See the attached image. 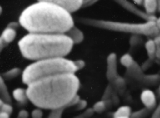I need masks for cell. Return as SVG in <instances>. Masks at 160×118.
<instances>
[{
  "label": "cell",
  "mask_w": 160,
  "mask_h": 118,
  "mask_svg": "<svg viewBox=\"0 0 160 118\" xmlns=\"http://www.w3.org/2000/svg\"><path fill=\"white\" fill-rule=\"evenodd\" d=\"M79 78L74 73H64L38 79L28 86L29 100L38 108L54 110L68 107L78 95Z\"/></svg>",
  "instance_id": "obj_1"
},
{
  "label": "cell",
  "mask_w": 160,
  "mask_h": 118,
  "mask_svg": "<svg viewBox=\"0 0 160 118\" xmlns=\"http://www.w3.org/2000/svg\"><path fill=\"white\" fill-rule=\"evenodd\" d=\"M94 112V111L92 108L88 109L82 114V116H83V118H88V117L91 116Z\"/></svg>",
  "instance_id": "obj_28"
},
{
  "label": "cell",
  "mask_w": 160,
  "mask_h": 118,
  "mask_svg": "<svg viewBox=\"0 0 160 118\" xmlns=\"http://www.w3.org/2000/svg\"><path fill=\"white\" fill-rule=\"evenodd\" d=\"M113 82L115 83V85H116L117 87H122V86L124 85V84H125L124 80L122 78H121V77H118L116 79H115Z\"/></svg>",
  "instance_id": "obj_25"
},
{
  "label": "cell",
  "mask_w": 160,
  "mask_h": 118,
  "mask_svg": "<svg viewBox=\"0 0 160 118\" xmlns=\"http://www.w3.org/2000/svg\"><path fill=\"white\" fill-rule=\"evenodd\" d=\"M74 64L76 65V66L77 67L78 69L79 70V69H82L84 66H85V62L84 61L82 60H77V61H74Z\"/></svg>",
  "instance_id": "obj_27"
},
{
  "label": "cell",
  "mask_w": 160,
  "mask_h": 118,
  "mask_svg": "<svg viewBox=\"0 0 160 118\" xmlns=\"http://www.w3.org/2000/svg\"><path fill=\"white\" fill-rule=\"evenodd\" d=\"M140 99L143 105L148 109H153L156 104V95L150 89H146L143 90L141 94Z\"/></svg>",
  "instance_id": "obj_9"
},
{
  "label": "cell",
  "mask_w": 160,
  "mask_h": 118,
  "mask_svg": "<svg viewBox=\"0 0 160 118\" xmlns=\"http://www.w3.org/2000/svg\"><path fill=\"white\" fill-rule=\"evenodd\" d=\"M145 48L149 57V60L146 63L148 62V64L149 61H153L155 57H156V45L154 39H149L146 41L145 44Z\"/></svg>",
  "instance_id": "obj_12"
},
{
  "label": "cell",
  "mask_w": 160,
  "mask_h": 118,
  "mask_svg": "<svg viewBox=\"0 0 160 118\" xmlns=\"http://www.w3.org/2000/svg\"><path fill=\"white\" fill-rule=\"evenodd\" d=\"M43 113L40 109H35L31 112L32 118H42Z\"/></svg>",
  "instance_id": "obj_24"
},
{
  "label": "cell",
  "mask_w": 160,
  "mask_h": 118,
  "mask_svg": "<svg viewBox=\"0 0 160 118\" xmlns=\"http://www.w3.org/2000/svg\"><path fill=\"white\" fill-rule=\"evenodd\" d=\"M79 21L84 24L100 29L138 35H144L154 37V38L160 34L156 21H146L144 23L122 22L90 18H82Z\"/></svg>",
  "instance_id": "obj_5"
},
{
  "label": "cell",
  "mask_w": 160,
  "mask_h": 118,
  "mask_svg": "<svg viewBox=\"0 0 160 118\" xmlns=\"http://www.w3.org/2000/svg\"><path fill=\"white\" fill-rule=\"evenodd\" d=\"M156 45V57L159 58L160 57V34L154 38Z\"/></svg>",
  "instance_id": "obj_23"
},
{
  "label": "cell",
  "mask_w": 160,
  "mask_h": 118,
  "mask_svg": "<svg viewBox=\"0 0 160 118\" xmlns=\"http://www.w3.org/2000/svg\"><path fill=\"white\" fill-rule=\"evenodd\" d=\"M158 9L159 11H160V1H158Z\"/></svg>",
  "instance_id": "obj_35"
},
{
  "label": "cell",
  "mask_w": 160,
  "mask_h": 118,
  "mask_svg": "<svg viewBox=\"0 0 160 118\" xmlns=\"http://www.w3.org/2000/svg\"><path fill=\"white\" fill-rule=\"evenodd\" d=\"M0 118H10V114L4 112H0Z\"/></svg>",
  "instance_id": "obj_33"
},
{
  "label": "cell",
  "mask_w": 160,
  "mask_h": 118,
  "mask_svg": "<svg viewBox=\"0 0 160 118\" xmlns=\"http://www.w3.org/2000/svg\"><path fill=\"white\" fill-rule=\"evenodd\" d=\"M66 107H62L57 109L51 110L48 118H61L63 111Z\"/></svg>",
  "instance_id": "obj_21"
},
{
  "label": "cell",
  "mask_w": 160,
  "mask_h": 118,
  "mask_svg": "<svg viewBox=\"0 0 160 118\" xmlns=\"http://www.w3.org/2000/svg\"><path fill=\"white\" fill-rule=\"evenodd\" d=\"M92 109L94 112L98 113H101L106 109V103L103 101H99L94 104Z\"/></svg>",
  "instance_id": "obj_22"
},
{
  "label": "cell",
  "mask_w": 160,
  "mask_h": 118,
  "mask_svg": "<svg viewBox=\"0 0 160 118\" xmlns=\"http://www.w3.org/2000/svg\"><path fill=\"white\" fill-rule=\"evenodd\" d=\"M131 116V107L128 106H122L119 107L113 114V118L119 117H130Z\"/></svg>",
  "instance_id": "obj_15"
},
{
  "label": "cell",
  "mask_w": 160,
  "mask_h": 118,
  "mask_svg": "<svg viewBox=\"0 0 160 118\" xmlns=\"http://www.w3.org/2000/svg\"><path fill=\"white\" fill-rule=\"evenodd\" d=\"M156 26H157V27H158V29L160 32V17L157 18V19L156 21Z\"/></svg>",
  "instance_id": "obj_34"
},
{
  "label": "cell",
  "mask_w": 160,
  "mask_h": 118,
  "mask_svg": "<svg viewBox=\"0 0 160 118\" xmlns=\"http://www.w3.org/2000/svg\"><path fill=\"white\" fill-rule=\"evenodd\" d=\"M12 110V107L9 103L4 102L1 99H0V112H6L11 115Z\"/></svg>",
  "instance_id": "obj_20"
},
{
  "label": "cell",
  "mask_w": 160,
  "mask_h": 118,
  "mask_svg": "<svg viewBox=\"0 0 160 118\" xmlns=\"http://www.w3.org/2000/svg\"><path fill=\"white\" fill-rule=\"evenodd\" d=\"M151 118H160V104L152 114Z\"/></svg>",
  "instance_id": "obj_29"
},
{
  "label": "cell",
  "mask_w": 160,
  "mask_h": 118,
  "mask_svg": "<svg viewBox=\"0 0 160 118\" xmlns=\"http://www.w3.org/2000/svg\"><path fill=\"white\" fill-rule=\"evenodd\" d=\"M19 23L34 34H65L74 26L71 14L50 0H40L26 7Z\"/></svg>",
  "instance_id": "obj_2"
},
{
  "label": "cell",
  "mask_w": 160,
  "mask_h": 118,
  "mask_svg": "<svg viewBox=\"0 0 160 118\" xmlns=\"http://www.w3.org/2000/svg\"><path fill=\"white\" fill-rule=\"evenodd\" d=\"M21 73V69L18 67H14L2 74L1 77H2L5 80H11L17 77L18 76L20 75Z\"/></svg>",
  "instance_id": "obj_17"
},
{
  "label": "cell",
  "mask_w": 160,
  "mask_h": 118,
  "mask_svg": "<svg viewBox=\"0 0 160 118\" xmlns=\"http://www.w3.org/2000/svg\"><path fill=\"white\" fill-rule=\"evenodd\" d=\"M16 36V30L8 27L5 28L3 30L0 37L1 51H2L4 47L6 46L7 44L13 41Z\"/></svg>",
  "instance_id": "obj_10"
},
{
  "label": "cell",
  "mask_w": 160,
  "mask_h": 118,
  "mask_svg": "<svg viewBox=\"0 0 160 118\" xmlns=\"http://www.w3.org/2000/svg\"><path fill=\"white\" fill-rule=\"evenodd\" d=\"M52 2L57 4L67 11L70 14L79 10L82 7V0H50Z\"/></svg>",
  "instance_id": "obj_7"
},
{
  "label": "cell",
  "mask_w": 160,
  "mask_h": 118,
  "mask_svg": "<svg viewBox=\"0 0 160 118\" xmlns=\"http://www.w3.org/2000/svg\"><path fill=\"white\" fill-rule=\"evenodd\" d=\"M20 24L19 22H9L8 25V27H9V28H11V29H13L14 30H16L17 28L19 27Z\"/></svg>",
  "instance_id": "obj_30"
},
{
  "label": "cell",
  "mask_w": 160,
  "mask_h": 118,
  "mask_svg": "<svg viewBox=\"0 0 160 118\" xmlns=\"http://www.w3.org/2000/svg\"><path fill=\"white\" fill-rule=\"evenodd\" d=\"M119 118H130V117H119Z\"/></svg>",
  "instance_id": "obj_36"
},
{
  "label": "cell",
  "mask_w": 160,
  "mask_h": 118,
  "mask_svg": "<svg viewBox=\"0 0 160 118\" xmlns=\"http://www.w3.org/2000/svg\"><path fill=\"white\" fill-rule=\"evenodd\" d=\"M106 77L109 81H114L118 77L117 69V56L115 53H111L107 57Z\"/></svg>",
  "instance_id": "obj_6"
},
{
  "label": "cell",
  "mask_w": 160,
  "mask_h": 118,
  "mask_svg": "<svg viewBox=\"0 0 160 118\" xmlns=\"http://www.w3.org/2000/svg\"><path fill=\"white\" fill-rule=\"evenodd\" d=\"M78 71L74 62L66 58L44 59L28 66L22 73V80L24 84L28 86L42 78L64 73L75 74Z\"/></svg>",
  "instance_id": "obj_4"
},
{
  "label": "cell",
  "mask_w": 160,
  "mask_h": 118,
  "mask_svg": "<svg viewBox=\"0 0 160 118\" xmlns=\"http://www.w3.org/2000/svg\"><path fill=\"white\" fill-rule=\"evenodd\" d=\"M87 105V102L86 101L84 100H80L79 101V102L77 104L78 106V109H82L83 108H84Z\"/></svg>",
  "instance_id": "obj_31"
},
{
  "label": "cell",
  "mask_w": 160,
  "mask_h": 118,
  "mask_svg": "<svg viewBox=\"0 0 160 118\" xmlns=\"http://www.w3.org/2000/svg\"><path fill=\"white\" fill-rule=\"evenodd\" d=\"M12 96L16 101L21 104L26 103L28 99H29L27 90L23 88L15 89L12 92Z\"/></svg>",
  "instance_id": "obj_13"
},
{
  "label": "cell",
  "mask_w": 160,
  "mask_h": 118,
  "mask_svg": "<svg viewBox=\"0 0 160 118\" xmlns=\"http://www.w3.org/2000/svg\"><path fill=\"white\" fill-rule=\"evenodd\" d=\"M121 64L127 69L131 67L135 62L132 57L128 53L122 55L120 59Z\"/></svg>",
  "instance_id": "obj_19"
},
{
  "label": "cell",
  "mask_w": 160,
  "mask_h": 118,
  "mask_svg": "<svg viewBox=\"0 0 160 118\" xmlns=\"http://www.w3.org/2000/svg\"><path fill=\"white\" fill-rule=\"evenodd\" d=\"M64 34L68 36L74 44H79L84 39L83 32L76 26H73Z\"/></svg>",
  "instance_id": "obj_11"
},
{
  "label": "cell",
  "mask_w": 160,
  "mask_h": 118,
  "mask_svg": "<svg viewBox=\"0 0 160 118\" xmlns=\"http://www.w3.org/2000/svg\"><path fill=\"white\" fill-rule=\"evenodd\" d=\"M146 12L149 15H153L158 9V2L155 0H146L143 1Z\"/></svg>",
  "instance_id": "obj_16"
},
{
  "label": "cell",
  "mask_w": 160,
  "mask_h": 118,
  "mask_svg": "<svg viewBox=\"0 0 160 118\" xmlns=\"http://www.w3.org/2000/svg\"><path fill=\"white\" fill-rule=\"evenodd\" d=\"M29 117V112L24 109L21 110L18 116V118H28Z\"/></svg>",
  "instance_id": "obj_26"
},
{
  "label": "cell",
  "mask_w": 160,
  "mask_h": 118,
  "mask_svg": "<svg viewBox=\"0 0 160 118\" xmlns=\"http://www.w3.org/2000/svg\"><path fill=\"white\" fill-rule=\"evenodd\" d=\"M127 69V73L129 76L135 78H141V76L142 75L141 68L136 62L131 67L128 68Z\"/></svg>",
  "instance_id": "obj_18"
},
{
  "label": "cell",
  "mask_w": 160,
  "mask_h": 118,
  "mask_svg": "<svg viewBox=\"0 0 160 118\" xmlns=\"http://www.w3.org/2000/svg\"><path fill=\"white\" fill-rule=\"evenodd\" d=\"M73 45L72 40L64 34L28 33L18 41L22 56L35 61L64 57L71 52Z\"/></svg>",
  "instance_id": "obj_3"
},
{
  "label": "cell",
  "mask_w": 160,
  "mask_h": 118,
  "mask_svg": "<svg viewBox=\"0 0 160 118\" xmlns=\"http://www.w3.org/2000/svg\"><path fill=\"white\" fill-rule=\"evenodd\" d=\"M96 2H97V1H83L82 7H86V6H90V5L95 3Z\"/></svg>",
  "instance_id": "obj_32"
},
{
  "label": "cell",
  "mask_w": 160,
  "mask_h": 118,
  "mask_svg": "<svg viewBox=\"0 0 160 118\" xmlns=\"http://www.w3.org/2000/svg\"><path fill=\"white\" fill-rule=\"evenodd\" d=\"M159 59H160V57H159Z\"/></svg>",
  "instance_id": "obj_37"
},
{
  "label": "cell",
  "mask_w": 160,
  "mask_h": 118,
  "mask_svg": "<svg viewBox=\"0 0 160 118\" xmlns=\"http://www.w3.org/2000/svg\"><path fill=\"white\" fill-rule=\"evenodd\" d=\"M119 3L120 5H121L123 7H124L126 9L128 10L129 11L142 17L147 21H156L157 18L154 15H149L146 12H144L139 9H138L136 7H135L132 3L127 1H116Z\"/></svg>",
  "instance_id": "obj_8"
},
{
  "label": "cell",
  "mask_w": 160,
  "mask_h": 118,
  "mask_svg": "<svg viewBox=\"0 0 160 118\" xmlns=\"http://www.w3.org/2000/svg\"><path fill=\"white\" fill-rule=\"evenodd\" d=\"M0 94H1V99L5 102L11 103V97L8 92L7 86L4 83V79L1 77H0Z\"/></svg>",
  "instance_id": "obj_14"
}]
</instances>
